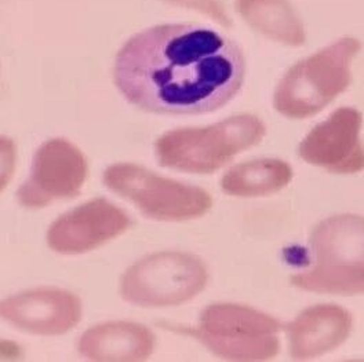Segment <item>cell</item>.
Returning a JSON list of instances; mask_svg holds the SVG:
<instances>
[{"label":"cell","instance_id":"cell-3","mask_svg":"<svg viewBox=\"0 0 364 362\" xmlns=\"http://www.w3.org/2000/svg\"><path fill=\"white\" fill-rule=\"evenodd\" d=\"M312 263L290 283L315 294L364 295V216L333 215L311 233Z\"/></svg>","mask_w":364,"mask_h":362},{"label":"cell","instance_id":"cell-16","mask_svg":"<svg viewBox=\"0 0 364 362\" xmlns=\"http://www.w3.org/2000/svg\"><path fill=\"white\" fill-rule=\"evenodd\" d=\"M164 1L173 3L183 9L193 10L196 13H202L220 25H224V26L230 25L227 11L220 0H164Z\"/></svg>","mask_w":364,"mask_h":362},{"label":"cell","instance_id":"cell-12","mask_svg":"<svg viewBox=\"0 0 364 362\" xmlns=\"http://www.w3.org/2000/svg\"><path fill=\"white\" fill-rule=\"evenodd\" d=\"M353 329L352 314L338 305H316L302 310L286 325L290 354L311 360L342 346Z\"/></svg>","mask_w":364,"mask_h":362},{"label":"cell","instance_id":"cell-2","mask_svg":"<svg viewBox=\"0 0 364 362\" xmlns=\"http://www.w3.org/2000/svg\"><path fill=\"white\" fill-rule=\"evenodd\" d=\"M362 42L343 36L296 62L279 80L273 108L290 120H305L320 114L352 83V65Z\"/></svg>","mask_w":364,"mask_h":362},{"label":"cell","instance_id":"cell-1","mask_svg":"<svg viewBox=\"0 0 364 362\" xmlns=\"http://www.w3.org/2000/svg\"><path fill=\"white\" fill-rule=\"evenodd\" d=\"M246 58L225 33L200 23H160L132 36L114 57L119 92L148 114H211L242 89Z\"/></svg>","mask_w":364,"mask_h":362},{"label":"cell","instance_id":"cell-15","mask_svg":"<svg viewBox=\"0 0 364 362\" xmlns=\"http://www.w3.org/2000/svg\"><path fill=\"white\" fill-rule=\"evenodd\" d=\"M293 177L291 165L283 160H249L229 168L221 187L232 197H264L287 187Z\"/></svg>","mask_w":364,"mask_h":362},{"label":"cell","instance_id":"cell-14","mask_svg":"<svg viewBox=\"0 0 364 362\" xmlns=\"http://www.w3.org/2000/svg\"><path fill=\"white\" fill-rule=\"evenodd\" d=\"M237 16L261 36L280 45L306 43V28L290 0H236Z\"/></svg>","mask_w":364,"mask_h":362},{"label":"cell","instance_id":"cell-5","mask_svg":"<svg viewBox=\"0 0 364 362\" xmlns=\"http://www.w3.org/2000/svg\"><path fill=\"white\" fill-rule=\"evenodd\" d=\"M282 329L279 319L237 303L211 305L202 312L198 328H178L229 361L272 360L280 351Z\"/></svg>","mask_w":364,"mask_h":362},{"label":"cell","instance_id":"cell-10","mask_svg":"<svg viewBox=\"0 0 364 362\" xmlns=\"http://www.w3.org/2000/svg\"><path fill=\"white\" fill-rule=\"evenodd\" d=\"M132 226L130 216L107 199H94L57 218L47 231V244L63 255L100 248Z\"/></svg>","mask_w":364,"mask_h":362},{"label":"cell","instance_id":"cell-9","mask_svg":"<svg viewBox=\"0 0 364 362\" xmlns=\"http://www.w3.org/2000/svg\"><path fill=\"white\" fill-rule=\"evenodd\" d=\"M363 114L353 106L336 109L316 124L298 146L305 163L336 175L364 171Z\"/></svg>","mask_w":364,"mask_h":362},{"label":"cell","instance_id":"cell-7","mask_svg":"<svg viewBox=\"0 0 364 362\" xmlns=\"http://www.w3.org/2000/svg\"><path fill=\"white\" fill-rule=\"evenodd\" d=\"M207 283L208 270L199 256L163 251L139 259L124 272L120 295L139 307H173L192 300Z\"/></svg>","mask_w":364,"mask_h":362},{"label":"cell","instance_id":"cell-8","mask_svg":"<svg viewBox=\"0 0 364 362\" xmlns=\"http://www.w3.org/2000/svg\"><path fill=\"white\" fill-rule=\"evenodd\" d=\"M89 175V163L73 143L64 138L45 142L35 153L31 172L17 190V202L39 209L60 200L76 197Z\"/></svg>","mask_w":364,"mask_h":362},{"label":"cell","instance_id":"cell-13","mask_svg":"<svg viewBox=\"0 0 364 362\" xmlns=\"http://www.w3.org/2000/svg\"><path fill=\"white\" fill-rule=\"evenodd\" d=\"M154 332L141 324L112 321L87 329L79 339V353L91 361H142L152 356Z\"/></svg>","mask_w":364,"mask_h":362},{"label":"cell","instance_id":"cell-11","mask_svg":"<svg viewBox=\"0 0 364 362\" xmlns=\"http://www.w3.org/2000/svg\"><path fill=\"white\" fill-rule=\"evenodd\" d=\"M0 316L26 334L58 336L79 324L82 302L65 290L36 288L6 297L0 303Z\"/></svg>","mask_w":364,"mask_h":362},{"label":"cell","instance_id":"cell-4","mask_svg":"<svg viewBox=\"0 0 364 362\" xmlns=\"http://www.w3.org/2000/svg\"><path fill=\"white\" fill-rule=\"evenodd\" d=\"M267 136L264 121L254 114H235L205 127L168 131L155 143L160 165L186 174H213Z\"/></svg>","mask_w":364,"mask_h":362},{"label":"cell","instance_id":"cell-6","mask_svg":"<svg viewBox=\"0 0 364 362\" xmlns=\"http://www.w3.org/2000/svg\"><path fill=\"white\" fill-rule=\"evenodd\" d=\"M102 181L114 194L155 221H191L203 216L213 207L211 194L202 187L164 178L138 164L109 165Z\"/></svg>","mask_w":364,"mask_h":362}]
</instances>
